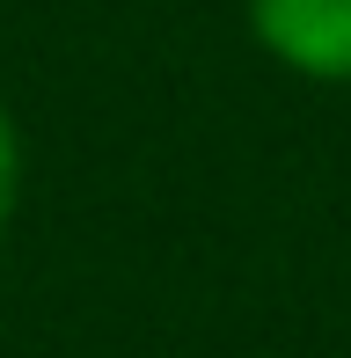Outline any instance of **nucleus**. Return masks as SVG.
Wrapping results in <instances>:
<instances>
[{"instance_id":"obj_1","label":"nucleus","mask_w":351,"mask_h":358,"mask_svg":"<svg viewBox=\"0 0 351 358\" xmlns=\"http://www.w3.org/2000/svg\"><path fill=\"white\" fill-rule=\"evenodd\" d=\"M249 37L285 73L351 88V0H249Z\"/></svg>"},{"instance_id":"obj_2","label":"nucleus","mask_w":351,"mask_h":358,"mask_svg":"<svg viewBox=\"0 0 351 358\" xmlns=\"http://www.w3.org/2000/svg\"><path fill=\"white\" fill-rule=\"evenodd\" d=\"M15 205H22V132H15L8 103H0V234H8Z\"/></svg>"}]
</instances>
